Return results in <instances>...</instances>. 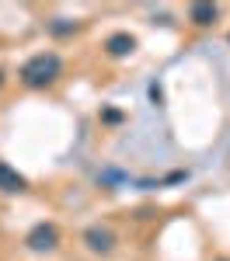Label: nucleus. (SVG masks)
<instances>
[{
    "mask_svg": "<svg viewBox=\"0 0 230 261\" xmlns=\"http://www.w3.org/2000/svg\"><path fill=\"white\" fill-rule=\"evenodd\" d=\"M60 77H63V60H60V53H53V49L28 56L24 66L18 70V81L28 91H45V87H53V84L60 81Z\"/></svg>",
    "mask_w": 230,
    "mask_h": 261,
    "instance_id": "f257e3e1",
    "label": "nucleus"
},
{
    "mask_svg": "<svg viewBox=\"0 0 230 261\" xmlns=\"http://www.w3.org/2000/svg\"><path fill=\"white\" fill-rule=\"evenodd\" d=\"M24 244H28V251H35V254L56 251V247H60V230H56V223H39V226H32V233L24 237Z\"/></svg>",
    "mask_w": 230,
    "mask_h": 261,
    "instance_id": "f03ea898",
    "label": "nucleus"
},
{
    "mask_svg": "<svg viewBox=\"0 0 230 261\" xmlns=\"http://www.w3.org/2000/svg\"><path fill=\"white\" fill-rule=\"evenodd\" d=\"M81 241H84V247H87L91 254H112L115 244H119V237H115L112 226H101V223H98V226H87V230H84Z\"/></svg>",
    "mask_w": 230,
    "mask_h": 261,
    "instance_id": "7ed1b4c3",
    "label": "nucleus"
},
{
    "mask_svg": "<svg viewBox=\"0 0 230 261\" xmlns=\"http://www.w3.org/2000/svg\"><path fill=\"white\" fill-rule=\"evenodd\" d=\"M133 49H136V39H133L129 32H115V35L105 39V53H108L112 60H125V56H133Z\"/></svg>",
    "mask_w": 230,
    "mask_h": 261,
    "instance_id": "20e7f679",
    "label": "nucleus"
},
{
    "mask_svg": "<svg viewBox=\"0 0 230 261\" xmlns=\"http://www.w3.org/2000/svg\"><path fill=\"white\" fill-rule=\"evenodd\" d=\"M24 188H28V178H24L21 171H14L7 161H0V192L18 195V192H24Z\"/></svg>",
    "mask_w": 230,
    "mask_h": 261,
    "instance_id": "39448f33",
    "label": "nucleus"
},
{
    "mask_svg": "<svg viewBox=\"0 0 230 261\" xmlns=\"http://www.w3.org/2000/svg\"><path fill=\"white\" fill-rule=\"evenodd\" d=\"M216 18H220V7H216V4H192V7H188V21H192L195 28H209Z\"/></svg>",
    "mask_w": 230,
    "mask_h": 261,
    "instance_id": "423d86ee",
    "label": "nucleus"
},
{
    "mask_svg": "<svg viewBox=\"0 0 230 261\" xmlns=\"http://www.w3.org/2000/svg\"><path fill=\"white\" fill-rule=\"evenodd\" d=\"M216 261H230V258H216Z\"/></svg>",
    "mask_w": 230,
    "mask_h": 261,
    "instance_id": "0eeeda50",
    "label": "nucleus"
},
{
    "mask_svg": "<svg viewBox=\"0 0 230 261\" xmlns=\"http://www.w3.org/2000/svg\"><path fill=\"white\" fill-rule=\"evenodd\" d=\"M0 84H4V73H0Z\"/></svg>",
    "mask_w": 230,
    "mask_h": 261,
    "instance_id": "6e6552de",
    "label": "nucleus"
}]
</instances>
